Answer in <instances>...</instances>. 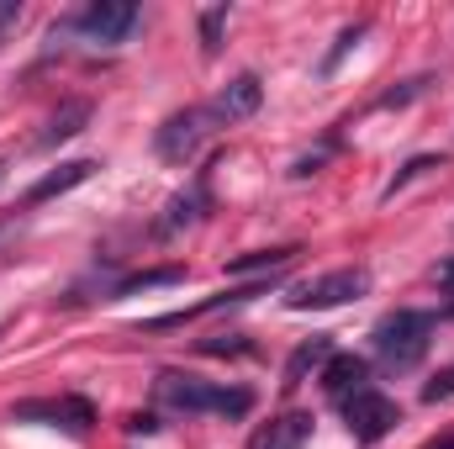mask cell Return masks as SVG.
<instances>
[{
    "label": "cell",
    "mask_w": 454,
    "mask_h": 449,
    "mask_svg": "<svg viewBox=\"0 0 454 449\" xmlns=\"http://www.w3.org/2000/svg\"><path fill=\"white\" fill-rule=\"evenodd\" d=\"M159 402L175 407V413H223V418H243L254 407V391L243 386H212L201 375H180V370H164L159 375Z\"/></svg>",
    "instance_id": "obj_1"
},
{
    "label": "cell",
    "mask_w": 454,
    "mask_h": 449,
    "mask_svg": "<svg viewBox=\"0 0 454 449\" xmlns=\"http://www.w3.org/2000/svg\"><path fill=\"white\" fill-rule=\"evenodd\" d=\"M428 343H434V312L402 307L375 323V354L386 359V370H412L428 354Z\"/></svg>",
    "instance_id": "obj_2"
},
{
    "label": "cell",
    "mask_w": 454,
    "mask_h": 449,
    "mask_svg": "<svg viewBox=\"0 0 454 449\" xmlns=\"http://www.w3.org/2000/svg\"><path fill=\"white\" fill-rule=\"evenodd\" d=\"M343 423H348V434H354L359 445H375V439H386V434L402 423V407H396L391 397L359 386L354 397H343Z\"/></svg>",
    "instance_id": "obj_3"
},
{
    "label": "cell",
    "mask_w": 454,
    "mask_h": 449,
    "mask_svg": "<svg viewBox=\"0 0 454 449\" xmlns=\"http://www.w3.org/2000/svg\"><path fill=\"white\" fill-rule=\"evenodd\" d=\"M207 132H212V112H207V106H185V112H175L164 127H159L153 148H159L164 164H191V159L201 154Z\"/></svg>",
    "instance_id": "obj_4"
},
{
    "label": "cell",
    "mask_w": 454,
    "mask_h": 449,
    "mask_svg": "<svg viewBox=\"0 0 454 449\" xmlns=\"http://www.w3.org/2000/svg\"><path fill=\"white\" fill-rule=\"evenodd\" d=\"M364 291H370V270L348 264V270H328V275L296 286L286 302H291L296 312H307V307H343V302H354V296H364Z\"/></svg>",
    "instance_id": "obj_5"
},
{
    "label": "cell",
    "mask_w": 454,
    "mask_h": 449,
    "mask_svg": "<svg viewBox=\"0 0 454 449\" xmlns=\"http://www.w3.org/2000/svg\"><path fill=\"white\" fill-rule=\"evenodd\" d=\"M69 27L85 32V37H96V43H127L132 27H137V5L132 0H90Z\"/></svg>",
    "instance_id": "obj_6"
},
{
    "label": "cell",
    "mask_w": 454,
    "mask_h": 449,
    "mask_svg": "<svg viewBox=\"0 0 454 449\" xmlns=\"http://www.w3.org/2000/svg\"><path fill=\"white\" fill-rule=\"evenodd\" d=\"M16 423H32V418H48V423H69V429H90L96 423V407L85 397H53V402H16L11 407Z\"/></svg>",
    "instance_id": "obj_7"
},
{
    "label": "cell",
    "mask_w": 454,
    "mask_h": 449,
    "mask_svg": "<svg viewBox=\"0 0 454 449\" xmlns=\"http://www.w3.org/2000/svg\"><path fill=\"white\" fill-rule=\"evenodd\" d=\"M259 101H264V85H259V75H238L232 85L217 91V101L207 106L212 122H243V116L259 112Z\"/></svg>",
    "instance_id": "obj_8"
},
{
    "label": "cell",
    "mask_w": 454,
    "mask_h": 449,
    "mask_svg": "<svg viewBox=\"0 0 454 449\" xmlns=\"http://www.w3.org/2000/svg\"><path fill=\"white\" fill-rule=\"evenodd\" d=\"M307 439H312V413H286V418L264 423L248 449H301Z\"/></svg>",
    "instance_id": "obj_9"
},
{
    "label": "cell",
    "mask_w": 454,
    "mask_h": 449,
    "mask_svg": "<svg viewBox=\"0 0 454 449\" xmlns=\"http://www.w3.org/2000/svg\"><path fill=\"white\" fill-rule=\"evenodd\" d=\"M96 175V159H74V164H59L48 180H37L32 191H27V201L37 207V201H53V196H64V191H74V185H85Z\"/></svg>",
    "instance_id": "obj_10"
},
{
    "label": "cell",
    "mask_w": 454,
    "mask_h": 449,
    "mask_svg": "<svg viewBox=\"0 0 454 449\" xmlns=\"http://www.w3.org/2000/svg\"><path fill=\"white\" fill-rule=\"evenodd\" d=\"M85 122H90V101H64V106L53 112V122H48V132H43V148H59V143L80 138Z\"/></svg>",
    "instance_id": "obj_11"
},
{
    "label": "cell",
    "mask_w": 454,
    "mask_h": 449,
    "mask_svg": "<svg viewBox=\"0 0 454 449\" xmlns=\"http://www.w3.org/2000/svg\"><path fill=\"white\" fill-rule=\"evenodd\" d=\"M323 386H328L333 397H354V391L364 386V359H359V354H333L328 370H323Z\"/></svg>",
    "instance_id": "obj_12"
},
{
    "label": "cell",
    "mask_w": 454,
    "mask_h": 449,
    "mask_svg": "<svg viewBox=\"0 0 454 449\" xmlns=\"http://www.w3.org/2000/svg\"><path fill=\"white\" fill-rule=\"evenodd\" d=\"M323 359H333V343L317 334V338H307L291 359H286V386H301V375L312 370V365H323Z\"/></svg>",
    "instance_id": "obj_13"
},
{
    "label": "cell",
    "mask_w": 454,
    "mask_h": 449,
    "mask_svg": "<svg viewBox=\"0 0 454 449\" xmlns=\"http://www.w3.org/2000/svg\"><path fill=\"white\" fill-rule=\"evenodd\" d=\"M296 254H301V248H259V254H238L227 270H232V275H254V270H270V275H275V270H286Z\"/></svg>",
    "instance_id": "obj_14"
},
{
    "label": "cell",
    "mask_w": 454,
    "mask_h": 449,
    "mask_svg": "<svg viewBox=\"0 0 454 449\" xmlns=\"http://www.w3.org/2000/svg\"><path fill=\"white\" fill-rule=\"evenodd\" d=\"M185 280V264H164V270H143L132 280L116 286V296H132V291H159V286H180Z\"/></svg>",
    "instance_id": "obj_15"
},
{
    "label": "cell",
    "mask_w": 454,
    "mask_h": 449,
    "mask_svg": "<svg viewBox=\"0 0 454 449\" xmlns=\"http://www.w3.org/2000/svg\"><path fill=\"white\" fill-rule=\"evenodd\" d=\"M201 207H207V191H201V185H196V191H185V196H175V201H169V217H164V232L196 223V217H201Z\"/></svg>",
    "instance_id": "obj_16"
},
{
    "label": "cell",
    "mask_w": 454,
    "mask_h": 449,
    "mask_svg": "<svg viewBox=\"0 0 454 449\" xmlns=\"http://www.w3.org/2000/svg\"><path fill=\"white\" fill-rule=\"evenodd\" d=\"M223 27H227V5L201 11V48H207V53H217V48H223Z\"/></svg>",
    "instance_id": "obj_17"
},
{
    "label": "cell",
    "mask_w": 454,
    "mask_h": 449,
    "mask_svg": "<svg viewBox=\"0 0 454 449\" xmlns=\"http://www.w3.org/2000/svg\"><path fill=\"white\" fill-rule=\"evenodd\" d=\"M428 85H434V80H428V75H418V80H407V85H396V91H386V96H380L375 106H407V101H418V96H423Z\"/></svg>",
    "instance_id": "obj_18"
},
{
    "label": "cell",
    "mask_w": 454,
    "mask_h": 449,
    "mask_svg": "<svg viewBox=\"0 0 454 449\" xmlns=\"http://www.w3.org/2000/svg\"><path fill=\"white\" fill-rule=\"evenodd\" d=\"M444 397H454V365L450 370H439V375L423 386V402H444Z\"/></svg>",
    "instance_id": "obj_19"
},
{
    "label": "cell",
    "mask_w": 454,
    "mask_h": 449,
    "mask_svg": "<svg viewBox=\"0 0 454 449\" xmlns=\"http://www.w3.org/2000/svg\"><path fill=\"white\" fill-rule=\"evenodd\" d=\"M423 169H439V159H412V164H407V169H396V180H391V185H386V196H396V191H402V185H407V180H412V175H423Z\"/></svg>",
    "instance_id": "obj_20"
},
{
    "label": "cell",
    "mask_w": 454,
    "mask_h": 449,
    "mask_svg": "<svg viewBox=\"0 0 454 449\" xmlns=\"http://www.w3.org/2000/svg\"><path fill=\"white\" fill-rule=\"evenodd\" d=\"M359 32H364V27H348V32H343V37H339V48L328 53V64H323V69H339V59L348 53V48H354V43H359Z\"/></svg>",
    "instance_id": "obj_21"
},
{
    "label": "cell",
    "mask_w": 454,
    "mask_h": 449,
    "mask_svg": "<svg viewBox=\"0 0 454 449\" xmlns=\"http://www.w3.org/2000/svg\"><path fill=\"white\" fill-rule=\"evenodd\" d=\"M16 21H21V5H16V0H5V5H0V37H5Z\"/></svg>",
    "instance_id": "obj_22"
},
{
    "label": "cell",
    "mask_w": 454,
    "mask_h": 449,
    "mask_svg": "<svg viewBox=\"0 0 454 449\" xmlns=\"http://www.w3.org/2000/svg\"><path fill=\"white\" fill-rule=\"evenodd\" d=\"M434 280H439V291H450V296H454V259L434 264Z\"/></svg>",
    "instance_id": "obj_23"
},
{
    "label": "cell",
    "mask_w": 454,
    "mask_h": 449,
    "mask_svg": "<svg viewBox=\"0 0 454 449\" xmlns=\"http://www.w3.org/2000/svg\"><path fill=\"white\" fill-rule=\"evenodd\" d=\"M127 429H132V434H153V429H159V418H148V413H137V418H127Z\"/></svg>",
    "instance_id": "obj_24"
},
{
    "label": "cell",
    "mask_w": 454,
    "mask_h": 449,
    "mask_svg": "<svg viewBox=\"0 0 454 449\" xmlns=\"http://www.w3.org/2000/svg\"><path fill=\"white\" fill-rule=\"evenodd\" d=\"M434 449H454V434H450V439H439V445H434Z\"/></svg>",
    "instance_id": "obj_25"
},
{
    "label": "cell",
    "mask_w": 454,
    "mask_h": 449,
    "mask_svg": "<svg viewBox=\"0 0 454 449\" xmlns=\"http://www.w3.org/2000/svg\"><path fill=\"white\" fill-rule=\"evenodd\" d=\"M0 180H5V164H0Z\"/></svg>",
    "instance_id": "obj_26"
},
{
    "label": "cell",
    "mask_w": 454,
    "mask_h": 449,
    "mask_svg": "<svg viewBox=\"0 0 454 449\" xmlns=\"http://www.w3.org/2000/svg\"><path fill=\"white\" fill-rule=\"evenodd\" d=\"M450 318H454V307H450Z\"/></svg>",
    "instance_id": "obj_27"
}]
</instances>
